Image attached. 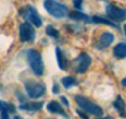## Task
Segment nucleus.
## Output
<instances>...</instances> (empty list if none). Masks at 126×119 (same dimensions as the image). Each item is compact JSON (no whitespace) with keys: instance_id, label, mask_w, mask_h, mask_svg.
I'll use <instances>...</instances> for the list:
<instances>
[{"instance_id":"obj_1","label":"nucleus","mask_w":126,"mask_h":119,"mask_svg":"<svg viewBox=\"0 0 126 119\" xmlns=\"http://www.w3.org/2000/svg\"><path fill=\"white\" fill-rule=\"evenodd\" d=\"M27 59H28V63L33 70V73L38 77L43 75L44 73V64H43V60H42V55L40 53L34 50V49H30L27 51Z\"/></svg>"},{"instance_id":"obj_2","label":"nucleus","mask_w":126,"mask_h":119,"mask_svg":"<svg viewBox=\"0 0 126 119\" xmlns=\"http://www.w3.org/2000/svg\"><path fill=\"white\" fill-rule=\"evenodd\" d=\"M44 8L52 16L57 19L64 18L69 13L66 5H63L59 1H56V0H44Z\"/></svg>"},{"instance_id":"obj_3","label":"nucleus","mask_w":126,"mask_h":119,"mask_svg":"<svg viewBox=\"0 0 126 119\" xmlns=\"http://www.w3.org/2000/svg\"><path fill=\"white\" fill-rule=\"evenodd\" d=\"M75 99H76V102H77V104L81 109H83L85 112H87V113H90L94 117H102L103 110L100 105L92 103L90 99L85 98V96H81V95H77Z\"/></svg>"},{"instance_id":"obj_4","label":"nucleus","mask_w":126,"mask_h":119,"mask_svg":"<svg viewBox=\"0 0 126 119\" xmlns=\"http://www.w3.org/2000/svg\"><path fill=\"white\" fill-rule=\"evenodd\" d=\"M25 86V92L28 94L29 98L32 99H37L43 96L46 93V85L43 83H39V82H34V80H27L24 83Z\"/></svg>"},{"instance_id":"obj_5","label":"nucleus","mask_w":126,"mask_h":119,"mask_svg":"<svg viewBox=\"0 0 126 119\" xmlns=\"http://www.w3.org/2000/svg\"><path fill=\"white\" fill-rule=\"evenodd\" d=\"M22 15H24V18L27 19L28 23L33 24L34 26H37V28L42 26V18L39 16L37 9L34 6L28 5L24 10H22Z\"/></svg>"},{"instance_id":"obj_6","label":"nucleus","mask_w":126,"mask_h":119,"mask_svg":"<svg viewBox=\"0 0 126 119\" xmlns=\"http://www.w3.org/2000/svg\"><path fill=\"white\" fill-rule=\"evenodd\" d=\"M19 38L24 43H30V41H34L35 39V30L34 28L32 26L30 23H23L19 28Z\"/></svg>"},{"instance_id":"obj_7","label":"nucleus","mask_w":126,"mask_h":119,"mask_svg":"<svg viewBox=\"0 0 126 119\" xmlns=\"http://www.w3.org/2000/svg\"><path fill=\"white\" fill-rule=\"evenodd\" d=\"M91 57L88 55V54L86 53H82L79 54V55L75 59V69L77 73L79 74H83L91 65Z\"/></svg>"},{"instance_id":"obj_8","label":"nucleus","mask_w":126,"mask_h":119,"mask_svg":"<svg viewBox=\"0 0 126 119\" xmlns=\"http://www.w3.org/2000/svg\"><path fill=\"white\" fill-rule=\"evenodd\" d=\"M106 14L109 18L116 21H122L126 19V10L120 9L112 4H106Z\"/></svg>"},{"instance_id":"obj_9","label":"nucleus","mask_w":126,"mask_h":119,"mask_svg":"<svg viewBox=\"0 0 126 119\" xmlns=\"http://www.w3.org/2000/svg\"><path fill=\"white\" fill-rule=\"evenodd\" d=\"M15 112V107L12 103H6L0 100V117L6 119L9 118V113H14Z\"/></svg>"},{"instance_id":"obj_10","label":"nucleus","mask_w":126,"mask_h":119,"mask_svg":"<svg viewBox=\"0 0 126 119\" xmlns=\"http://www.w3.org/2000/svg\"><path fill=\"white\" fill-rule=\"evenodd\" d=\"M47 110L53 114H61L63 117H67V114L64 113V109L58 102H50L49 104H47Z\"/></svg>"},{"instance_id":"obj_11","label":"nucleus","mask_w":126,"mask_h":119,"mask_svg":"<svg viewBox=\"0 0 126 119\" xmlns=\"http://www.w3.org/2000/svg\"><path fill=\"white\" fill-rule=\"evenodd\" d=\"M43 107V103L42 102H32V103H23L20 104V109L22 110H27V112H37L40 108Z\"/></svg>"},{"instance_id":"obj_12","label":"nucleus","mask_w":126,"mask_h":119,"mask_svg":"<svg viewBox=\"0 0 126 119\" xmlns=\"http://www.w3.org/2000/svg\"><path fill=\"white\" fill-rule=\"evenodd\" d=\"M56 55H57V63H58V67L62 69V70H64L67 68V57L64 55V53H63L59 48H56Z\"/></svg>"},{"instance_id":"obj_13","label":"nucleus","mask_w":126,"mask_h":119,"mask_svg":"<svg viewBox=\"0 0 126 119\" xmlns=\"http://www.w3.org/2000/svg\"><path fill=\"white\" fill-rule=\"evenodd\" d=\"M113 55L117 59H122L126 57V44L125 43H120L113 48Z\"/></svg>"},{"instance_id":"obj_14","label":"nucleus","mask_w":126,"mask_h":119,"mask_svg":"<svg viewBox=\"0 0 126 119\" xmlns=\"http://www.w3.org/2000/svg\"><path fill=\"white\" fill-rule=\"evenodd\" d=\"M100 43L102 47H109L113 43V35L110 33V31H105V33L101 35L100 38Z\"/></svg>"},{"instance_id":"obj_15","label":"nucleus","mask_w":126,"mask_h":119,"mask_svg":"<svg viewBox=\"0 0 126 119\" xmlns=\"http://www.w3.org/2000/svg\"><path fill=\"white\" fill-rule=\"evenodd\" d=\"M113 107L117 109V112L124 117L125 115V109H126V104H125V102H124V99L121 98V96H117L116 98V100H115V103H113Z\"/></svg>"},{"instance_id":"obj_16","label":"nucleus","mask_w":126,"mask_h":119,"mask_svg":"<svg viewBox=\"0 0 126 119\" xmlns=\"http://www.w3.org/2000/svg\"><path fill=\"white\" fill-rule=\"evenodd\" d=\"M61 83H62V85L64 86L66 89H69V88H72V86L77 85V80L73 77H64V78H62Z\"/></svg>"},{"instance_id":"obj_17","label":"nucleus","mask_w":126,"mask_h":119,"mask_svg":"<svg viewBox=\"0 0 126 119\" xmlns=\"http://www.w3.org/2000/svg\"><path fill=\"white\" fill-rule=\"evenodd\" d=\"M93 23H98V24H103V25H110V26H112V28H116L117 25L116 24H113L111 20H109V19H105V18H102V16H92V19H91Z\"/></svg>"},{"instance_id":"obj_18","label":"nucleus","mask_w":126,"mask_h":119,"mask_svg":"<svg viewBox=\"0 0 126 119\" xmlns=\"http://www.w3.org/2000/svg\"><path fill=\"white\" fill-rule=\"evenodd\" d=\"M69 16H71L72 19H75V20H85V21H90V18H88L87 15H85L83 13H81V12H73V13L69 14Z\"/></svg>"},{"instance_id":"obj_19","label":"nucleus","mask_w":126,"mask_h":119,"mask_svg":"<svg viewBox=\"0 0 126 119\" xmlns=\"http://www.w3.org/2000/svg\"><path fill=\"white\" fill-rule=\"evenodd\" d=\"M46 33H47L49 36L54 38V39L59 38V33H58V30H57V29H54L52 25H48V26L46 28Z\"/></svg>"},{"instance_id":"obj_20","label":"nucleus","mask_w":126,"mask_h":119,"mask_svg":"<svg viewBox=\"0 0 126 119\" xmlns=\"http://www.w3.org/2000/svg\"><path fill=\"white\" fill-rule=\"evenodd\" d=\"M82 1H83V0H75V1H73V5H75V8L77 10H79L82 8Z\"/></svg>"},{"instance_id":"obj_21","label":"nucleus","mask_w":126,"mask_h":119,"mask_svg":"<svg viewBox=\"0 0 126 119\" xmlns=\"http://www.w3.org/2000/svg\"><path fill=\"white\" fill-rule=\"evenodd\" d=\"M61 102L63 103V105H64V107H67V108L69 107V103H68V100L64 98V96H62V98H61Z\"/></svg>"},{"instance_id":"obj_22","label":"nucleus","mask_w":126,"mask_h":119,"mask_svg":"<svg viewBox=\"0 0 126 119\" xmlns=\"http://www.w3.org/2000/svg\"><path fill=\"white\" fill-rule=\"evenodd\" d=\"M77 113L82 117V118H87V114H85V113H83V112H81V110H77Z\"/></svg>"},{"instance_id":"obj_23","label":"nucleus","mask_w":126,"mask_h":119,"mask_svg":"<svg viewBox=\"0 0 126 119\" xmlns=\"http://www.w3.org/2000/svg\"><path fill=\"white\" fill-rule=\"evenodd\" d=\"M58 90H59V89H58V86H57V85H53V93H54V94H57V93H58Z\"/></svg>"},{"instance_id":"obj_24","label":"nucleus","mask_w":126,"mask_h":119,"mask_svg":"<svg viewBox=\"0 0 126 119\" xmlns=\"http://www.w3.org/2000/svg\"><path fill=\"white\" fill-rule=\"evenodd\" d=\"M121 85H122V86H126V78H124V79L121 80Z\"/></svg>"},{"instance_id":"obj_25","label":"nucleus","mask_w":126,"mask_h":119,"mask_svg":"<svg viewBox=\"0 0 126 119\" xmlns=\"http://www.w3.org/2000/svg\"><path fill=\"white\" fill-rule=\"evenodd\" d=\"M124 29H125V31H126V25H125V28H124ZM125 34H126V33H125Z\"/></svg>"}]
</instances>
